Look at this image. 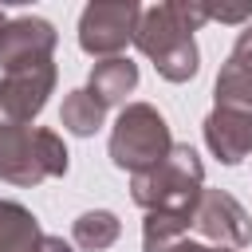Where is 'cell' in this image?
I'll return each instance as SVG.
<instances>
[{
    "label": "cell",
    "instance_id": "obj_7",
    "mask_svg": "<svg viewBox=\"0 0 252 252\" xmlns=\"http://www.w3.org/2000/svg\"><path fill=\"white\" fill-rule=\"evenodd\" d=\"M193 228H197L213 248H232V252H240V248L252 244V217H248V209H244L232 193H224V189H205V193H201V201H197V209H193Z\"/></svg>",
    "mask_w": 252,
    "mask_h": 252
},
{
    "label": "cell",
    "instance_id": "obj_15",
    "mask_svg": "<svg viewBox=\"0 0 252 252\" xmlns=\"http://www.w3.org/2000/svg\"><path fill=\"white\" fill-rule=\"evenodd\" d=\"M228 63H236V67L248 75V83H252V24L236 35V43H232V51H228Z\"/></svg>",
    "mask_w": 252,
    "mask_h": 252
},
{
    "label": "cell",
    "instance_id": "obj_5",
    "mask_svg": "<svg viewBox=\"0 0 252 252\" xmlns=\"http://www.w3.org/2000/svg\"><path fill=\"white\" fill-rule=\"evenodd\" d=\"M142 20L138 0H94L79 16V47L94 59H118L134 43Z\"/></svg>",
    "mask_w": 252,
    "mask_h": 252
},
{
    "label": "cell",
    "instance_id": "obj_8",
    "mask_svg": "<svg viewBox=\"0 0 252 252\" xmlns=\"http://www.w3.org/2000/svg\"><path fill=\"white\" fill-rule=\"evenodd\" d=\"M59 32L43 16H12L0 24V71H20L51 59Z\"/></svg>",
    "mask_w": 252,
    "mask_h": 252
},
{
    "label": "cell",
    "instance_id": "obj_3",
    "mask_svg": "<svg viewBox=\"0 0 252 252\" xmlns=\"http://www.w3.org/2000/svg\"><path fill=\"white\" fill-rule=\"evenodd\" d=\"M67 165H71V154L55 130L0 122V181L32 189L47 177H63Z\"/></svg>",
    "mask_w": 252,
    "mask_h": 252
},
{
    "label": "cell",
    "instance_id": "obj_13",
    "mask_svg": "<svg viewBox=\"0 0 252 252\" xmlns=\"http://www.w3.org/2000/svg\"><path fill=\"white\" fill-rule=\"evenodd\" d=\"M118 232H122V220H118L110 209H87V213H79L75 224H71V240H75V248H83V252H102V248H110V244L118 240Z\"/></svg>",
    "mask_w": 252,
    "mask_h": 252
},
{
    "label": "cell",
    "instance_id": "obj_9",
    "mask_svg": "<svg viewBox=\"0 0 252 252\" xmlns=\"http://www.w3.org/2000/svg\"><path fill=\"white\" fill-rule=\"evenodd\" d=\"M205 146L220 165H240L252 154V110H232V106H213L209 118L201 122Z\"/></svg>",
    "mask_w": 252,
    "mask_h": 252
},
{
    "label": "cell",
    "instance_id": "obj_14",
    "mask_svg": "<svg viewBox=\"0 0 252 252\" xmlns=\"http://www.w3.org/2000/svg\"><path fill=\"white\" fill-rule=\"evenodd\" d=\"M193 228V220L173 217V213H146L142 220V252H173L185 232Z\"/></svg>",
    "mask_w": 252,
    "mask_h": 252
},
{
    "label": "cell",
    "instance_id": "obj_12",
    "mask_svg": "<svg viewBox=\"0 0 252 252\" xmlns=\"http://www.w3.org/2000/svg\"><path fill=\"white\" fill-rule=\"evenodd\" d=\"M106 118V106L87 91V87H75L63 94V106H59V126L75 138H91Z\"/></svg>",
    "mask_w": 252,
    "mask_h": 252
},
{
    "label": "cell",
    "instance_id": "obj_18",
    "mask_svg": "<svg viewBox=\"0 0 252 252\" xmlns=\"http://www.w3.org/2000/svg\"><path fill=\"white\" fill-rule=\"evenodd\" d=\"M173 252H232V248H213V244H197V240H189V236H185Z\"/></svg>",
    "mask_w": 252,
    "mask_h": 252
},
{
    "label": "cell",
    "instance_id": "obj_10",
    "mask_svg": "<svg viewBox=\"0 0 252 252\" xmlns=\"http://www.w3.org/2000/svg\"><path fill=\"white\" fill-rule=\"evenodd\" d=\"M138 87V63H130L126 55L118 59H98L87 75V91L102 102V106H122L126 94Z\"/></svg>",
    "mask_w": 252,
    "mask_h": 252
},
{
    "label": "cell",
    "instance_id": "obj_4",
    "mask_svg": "<svg viewBox=\"0 0 252 252\" xmlns=\"http://www.w3.org/2000/svg\"><path fill=\"white\" fill-rule=\"evenodd\" d=\"M173 146L177 142L169 134L165 114L158 106H150V102H126L122 114L110 126V161L118 169H126L130 177L158 165Z\"/></svg>",
    "mask_w": 252,
    "mask_h": 252
},
{
    "label": "cell",
    "instance_id": "obj_6",
    "mask_svg": "<svg viewBox=\"0 0 252 252\" xmlns=\"http://www.w3.org/2000/svg\"><path fill=\"white\" fill-rule=\"evenodd\" d=\"M55 79H59V71L51 59L20 67V71H4L0 75V122L32 126V118H39V110L47 106Z\"/></svg>",
    "mask_w": 252,
    "mask_h": 252
},
{
    "label": "cell",
    "instance_id": "obj_1",
    "mask_svg": "<svg viewBox=\"0 0 252 252\" xmlns=\"http://www.w3.org/2000/svg\"><path fill=\"white\" fill-rule=\"evenodd\" d=\"M209 24V4L205 0H165L154 8H142L138 20V51L158 67L165 83H189L201 67V51L193 32Z\"/></svg>",
    "mask_w": 252,
    "mask_h": 252
},
{
    "label": "cell",
    "instance_id": "obj_16",
    "mask_svg": "<svg viewBox=\"0 0 252 252\" xmlns=\"http://www.w3.org/2000/svg\"><path fill=\"white\" fill-rule=\"evenodd\" d=\"M209 20H220V24H244V20H252V8L244 4V8H217V4H209Z\"/></svg>",
    "mask_w": 252,
    "mask_h": 252
},
{
    "label": "cell",
    "instance_id": "obj_2",
    "mask_svg": "<svg viewBox=\"0 0 252 252\" xmlns=\"http://www.w3.org/2000/svg\"><path fill=\"white\" fill-rule=\"evenodd\" d=\"M205 193V165L193 146L177 142L158 165L130 177V197L146 213H173L193 220V209Z\"/></svg>",
    "mask_w": 252,
    "mask_h": 252
},
{
    "label": "cell",
    "instance_id": "obj_17",
    "mask_svg": "<svg viewBox=\"0 0 252 252\" xmlns=\"http://www.w3.org/2000/svg\"><path fill=\"white\" fill-rule=\"evenodd\" d=\"M32 252H75V248H71L63 236H51V232H43V236H39V244H35Z\"/></svg>",
    "mask_w": 252,
    "mask_h": 252
},
{
    "label": "cell",
    "instance_id": "obj_11",
    "mask_svg": "<svg viewBox=\"0 0 252 252\" xmlns=\"http://www.w3.org/2000/svg\"><path fill=\"white\" fill-rule=\"evenodd\" d=\"M39 220L20 201H0V252H32L39 244Z\"/></svg>",
    "mask_w": 252,
    "mask_h": 252
}]
</instances>
